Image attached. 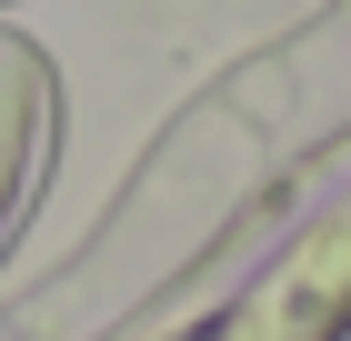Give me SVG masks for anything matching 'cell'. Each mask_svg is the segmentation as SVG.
Returning a JSON list of instances; mask_svg holds the SVG:
<instances>
[{
	"label": "cell",
	"instance_id": "6da1fadb",
	"mask_svg": "<svg viewBox=\"0 0 351 341\" xmlns=\"http://www.w3.org/2000/svg\"><path fill=\"white\" fill-rule=\"evenodd\" d=\"M30 151H40V60L21 40H0V231H10V201L30 181Z\"/></svg>",
	"mask_w": 351,
	"mask_h": 341
}]
</instances>
